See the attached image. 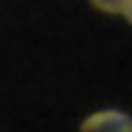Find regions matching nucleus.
Instances as JSON below:
<instances>
[{
	"mask_svg": "<svg viewBox=\"0 0 132 132\" xmlns=\"http://www.w3.org/2000/svg\"><path fill=\"white\" fill-rule=\"evenodd\" d=\"M80 132H132V116L119 109H100L80 123Z\"/></svg>",
	"mask_w": 132,
	"mask_h": 132,
	"instance_id": "nucleus-1",
	"label": "nucleus"
},
{
	"mask_svg": "<svg viewBox=\"0 0 132 132\" xmlns=\"http://www.w3.org/2000/svg\"><path fill=\"white\" fill-rule=\"evenodd\" d=\"M98 12H105V14H121L125 0H89Z\"/></svg>",
	"mask_w": 132,
	"mask_h": 132,
	"instance_id": "nucleus-2",
	"label": "nucleus"
},
{
	"mask_svg": "<svg viewBox=\"0 0 132 132\" xmlns=\"http://www.w3.org/2000/svg\"><path fill=\"white\" fill-rule=\"evenodd\" d=\"M121 14L128 18V23L132 25V0H125V5H123V9H121Z\"/></svg>",
	"mask_w": 132,
	"mask_h": 132,
	"instance_id": "nucleus-3",
	"label": "nucleus"
}]
</instances>
